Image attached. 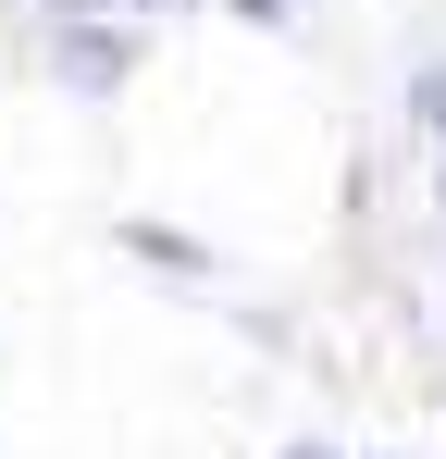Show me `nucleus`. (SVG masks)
<instances>
[{"instance_id": "nucleus-1", "label": "nucleus", "mask_w": 446, "mask_h": 459, "mask_svg": "<svg viewBox=\"0 0 446 459\" xmlns=\"http://www.w3.org/2000/svg\"><path fill=\"white\" fill-rule=\"evenodd\" d=\"M124 248H137V261H161V273H199V248H186V236H174V224H137V236H124Z\"/></svg>"}, {"instance_id": "nucleus-2", "label": "nucleus", "mask_w": 446, "mask_h": 459, "mask_svg": "<svg viewBox=\"0 0 446 459\" xmlns=\"http://www.w3.org/2000/svg\"><path fill=\"white\" fill-rule=\"evenodd\" d=\"M63 63H74V87H112V75H124V50H112V38H74Z\"/></svg>"}, {"instance_id": "nucleus-3", "label": "nucleus", "mask_w": 446, "mask_h": 459, "mask_svg": "<svg viewBox=\"0 0 446 459\" xmlns=\"http://www.w3.org/2000/svg\"><path fill=\"white\" fill-rule=\"evenodd\" d=\"M297 459H322V447H297Z\"/></svg>"}]
</instances>
